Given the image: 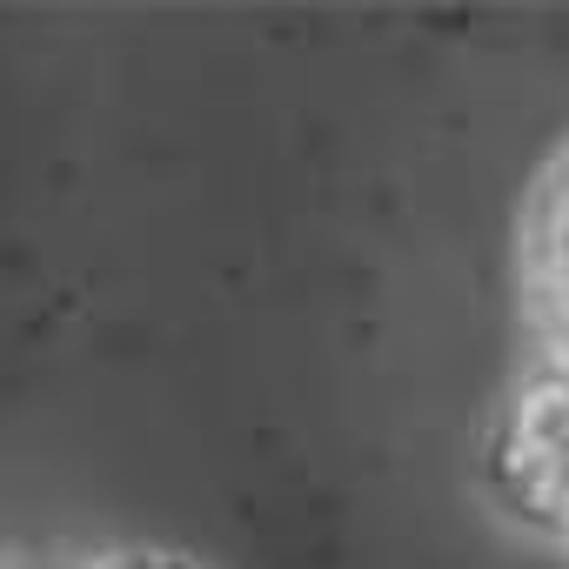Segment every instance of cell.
<instances>
[{
    "label": "cell",
    "instance_id": "1",
    "mask_svg": "<svg viewBox=\"0 0 569 569\" xmlns=\"http://www.w3.org/2000/svg\"><path fill=\"white\" fill-rule=\"evenodd\" d=\"M522 322L529 362H569V141L522 208Z\"/></svg>",
    "mask_w": 569,
    "mask_h": 569
},
{
    "label": "cell",
    "instance_id": "2",
    "mask_svg": "<svg viewBox=\"0 0 569 569\" xmlns=\"http://www.w3.org/2000/svg\"><path fill=\"white\" fill-rule=\"evenodd\" d=\"M516 422L509 462H522V502L542 529L569 536V369H529Z\"/></svg>",
    "mask_w": 569,
    "mask_h": 569
},
{
    "label": "cell",
    "instance_id": "3",
    "mask_svg": "<svg viewBox=\"0 0 569 569\" xmlns=\"http://www.w3.org/2000/svg\"><path fill=\"white\" fill-rule=\"evenodd\" d=\"M74 569H201V562H194V556H181V549L128 542V549H94V556H81Z\"/></svg>",
    "mask_w": 569,
    "mask_h": 569
},
{
    "label": "cell",
    "instance_id": "4",
    "mask_svg": "<svg viewBox=\"0 0 569 569\" xmlns=\"http://www.w3.org/2000/svg\"><path fill=\"white\" fill-rule=\"evenodd\" d=\"M0 569H74V562H0Z\"/></svg>",
    "mask_w": 569,
    "mask_h": 569
}]
</instances>
